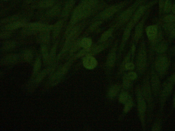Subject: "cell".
Returning a JSON list of instances; mask_svg holds the SVG:
<instances>
[{"label":"cell","instance_id":"cell-21","mask_svg":"<svg viewBox=\"0 0 175 131\" xmlns=\"http://www.w3.org/2000/svg\"><path fill=\"white\" fill-rule=\"evenodd\" d=\"M18 17L17 16L14 15L13 16H11L3 19L2 20H1V24H5L6 25L9 23H11L12 22L19 20V19H18Z\"/></svg>","mask_w":175,"mask_h":131},{"label":"cell","instance_id":"cell-6","mask_svg":"<svg viewBox=\"0 0 175 131\" xmlns=\"http://www.w3.org/2000/svg\"><path fill=\"white\" fill-rule=\"evenodd\" d=\"M147 54L145 48L140 51L138 57L137 66L139 72L142 74L145 72L147 66Z\"/></svg>","mask_w":175,"mask_h":131},{"label":"cell","instance_id":"cell-16","mask_svg":"<svg viewBox=\"0 0 175 131\" xmlns=\"http://www.w3.org/2000/svg\"><path fill=\"white\" fill-rule=\"evenodd\" d=\"M161 116L158 115L156 119L152 126V131H161L162 129V120Z\"/></svg>","mask_w":175,"mask_h":131},{"label":"cell","instance_id":"cell-2","mask_svg":"<svg viewBox=\"0 0 175 131\" xmlns=\"http://www.w3.org/2000/svg\"><path fill=\"white\" fill-rule=\"evenodd\" d=\"M169 57L165 54L158 55L152 64L156 72L161 79L167 74L170 65Z\"/></svg>","mask_w":175,"mask_h":131},{"label":"cell","instance_id":"cell-3","mask_svg":"<svg viewBox=\"0 0 175 131\" xmlns=\"http://www.w3.org/2000/svg\"><path fill=\"white\" fill-rule=\"evenodd\" d=\"M174 85L166 81L162 85L161 91L159 96V115L161 116L163 112L165 104L172 92Z\"/></svg>","mask_w":175,"mask_h":131},{"label":"cell","instance_id":"cell-29","mask_svg":"<svg viewBox=\"0 0 175 131\" xmlns=\"http://www.w3.org/2000/svg\"><path fill=\"white\" fill-rule=\"evenodd\" d=\"M125 78L130 80H133L136 79L137 78V75L135 73L131 72L128 73L126 75Z\"/></svg>","mask_w":175,"mask_h":131},{"label":"cell","instance_id":"cell-17","mask_svg":"<svg viewBox=\"0 0 175 131\" xmlns=\"http://www.w3.org/2000/svg\"><path fill=\"white\" fill-rule=\"evenodd\" d=\"M55 2V0H41L39 6L41 8H46L52 7Z\"/></svg>","mask_w":175,"mask_h":131},{"label":"cell","instance_id":"cell-5","mask_svg":"<svg viewBox=\"0 0 175 131\" xmlns=\"http://www.w3.org/2000/svg\"><path fill=\"white\" fill-rule=\"evenodd\" d=\"M137 97L138 109L140 119L142 126L144 129H145V117L146 113L147 110V104L142 95L141 90L140 88L138 89L137 92Z\"/></svg>","mask_w":175,"mask_h":131},{"label":"cell","instance_id":"cell-20","mask_svg":"<svg viewBox=\"0 0 175 131\" xmlns=\"http://www.w3.org/2000/svg\"><path fill=\"white\" fill-rule=\"evenodd\" d=\"M164 23H171L175 22V15L169 14L165 15L162 19Z\"/></svg>","mask_w":175,"mask_h":131},{"label":"cell","instance_id":"cell-32","mask_svg":"<svg viewBox=\"0 0 175 131\" xmlns=\"http://www.w3.org/2000/svg\"><path fill=\"white\" fill-rule=\"evenodd\" d=\"M174 85H175V72L173 73L168 78L167 80Z\"/></svg>","mask_w":175,"mask_h":131},{"label":"cell","instance_id":"cell-12","mask_svg":"<svg viewBox=\"0 0 175 131\" xmlns=\"http://www.w3.org/2000/svg\"><path fill=\"white\" fill-rule=\"evenodd\" d=\"M64 22L63 20H60L57 22L53 25L52 28V37L54 39L58 37L62 30Z\"/></svg>","mask_w":175,"mask_h":131},{"label":"cell","instance_id":"cell-30","mask_svg":"<svg viewBox=\"0 0 175 131\" xmlns=\"http://www.w3.org/2000/svg\"><path fill=\"white\" fill-rule=\"evenodd\" d=\"M165 0H158L159 5V14L160 15L163 12L164 5Z\"/></svg>","mask_w":175,"mask_h":131},{"label":"cell","instance_id":"cell-24","mask_svg":"<svg viewBox=\"0 0 175 131\" xmlns=\"http://www.w3.org/2000/svg\"><path fill=\"white\" fill-rule=\"evenodd\" d=\"M119 100L121 103H127L128 102L131 100V99L129 95L127 93L124 92L120 95Z\"/></svg>","mask_w":175,"mask_h":131},{"label":"cell","instance_id":"cell-34","mask_svg":"<svg viewBox=\"0 0 175 131\" xmlns=\"http://www.w3.org/2000/svg\"><path fill=\"white\" fill-rule=\"evenodd\" d=\"M168 34L170 39H175V27Z\"/></svg>","mask_w":175,"mask_h":131},{"label":"cell","instance_id":"cell-13","mask_svg":"<svg viewBox=\"0 0 175 131\" xmlns=\"http://www.w3.org/2000/svg\"><path fill=\"white\" fill-rule=\"evenodd\" d=\"M50 39L49 31L41 32L38 36V41L39 42L42 44H46L49 42Z\"/></svg>","mask_w":175,"mask_h":131},{"label":"cell","instance_id":"cell-14","mask_svg":"<svg viewBox=\"0 0 175 131\" xmlns=\"http://www.w3.org/2000/svg\"><path fill=\"white\" fill-rule=\"evenodd\" d=\"M61 11L60 5H56L51 8L47 13V15L49 18H53L58 16Z\"/></svg>","mask_w":175,"mask_h":131},{"label":"cell","instance_id":"cell-7","mask_svg":"<svg viewBox=\"0 0 175 131\" xmlns=\"http://www.w3.org/2000/svg\"><path fill=\"white\" fill-rule=\"evenodd\" d=\"M26 26L34 33L37 32L49 31L52 30L53 25L40 23L33 22L28 24Z\"/></svg>","mask_w":175,"mask_h":131},{"label":"cell","instance_id":"cell-31","mask_svg":"<svg viewBox=\"0 0 175 131\" xmlns=\"http://www.w3.org/2000/svg\"><path fill=\"white\" fill-rule=\"evenodd\" d=\"M132 105L133 103L132 100H130L125 105V108H124V110H125V112H128L132 107Z\"/></svg>","mask_w":175,"mask_h":131},{"label":"cell","instance_id":"cell-36","mask_svg":"<svg viewBox=\"0 0 175 131\" xmlns=\"http://www.w3.org/2000/svg\"><path fill=\"white\" fill-rule=\"evenodd\" d=\"M171 11H172L173 14L175 15V4L173 5Z\"/></svg>","mask_w":175,"mask_h":131},{"label":"cell","instance_id":"cell-28","mask_svg":"<svg viewBox=\"0 0 175 131\" xmlns=\"http://www.w3.org/2000/svg\"><path fill=\"white\" fill-rule=\"evenodd\" d=\"M2 32L1 33V39H6L10 37L11 35L10 31Z\"/></svg>","mask_w":175,"mask_h":131},{"label":"cell","instance_id":"cell-15","mask_svg":"<svg viewBox=\"0 0 175 131\" xmlns=\"http://www.w3.org/2000/svg\"><path fill=\"white\" fill-rule=\"evenodd\" d=\"M74 4V0H69L67 2L62 12V15L63 17H66L68 15Z\"/></svg>","mask_w":175,"mask_h":131},{"label":"cell","instance_id":"cell-18","mask_svg":"<svg viewBox=\"0 0 175 131\" xmlns=\"http://www.w3.org/2000/svg\"><path fill=\"white\" fill-rule=\"evenodd\" d=\"M2 47L3 50H10L14 49L15 47V43L14 41H8L2 44Z\"/></svg>","mask_w":175,"mask_h":131},{"label":"cell","instance_id":"cell-9","mask_svg":"<svg viewBox=\"0 0 175 131\" xmlns=\"http://www.w3.org/2000/svg\"><path fill=\"white\" fill-rule=\"evenodd\" d=\"M26 25L24 21L18 20L5 25L4 28L6 31H11L24 27Z\"/></svg>","mask_w":175,"mask_h":131},{"label":"cell","instance_id":"cell-27","mask_svg":"<svg viewBox=\"0 0 175 131\" xmlns=\"http://www.w3.org/2000/svg\"><path fill=\"white\" fill-rule=\"evenodd\" d=\"M23 56L24 59L28 61L32 58L33 54L30 50H27L24 51Z\"/></svg>","mask_w":175,"mask_h":131},{"label":"cell","instance_id":"cell-19","mask_svg":"<svg viewBox=\"0 0 175 131\" xmlns=\"http://www.w3.org/2000/svg\"><path fill=\"white\" fill-rule=\"evenodd\" d=\"M172 6L171 0H165L164 5L163 12L165 14L169 13L171 11Z\"/></svg>","mask_w":175,"mask_h":131},{"label":"cell","instance_id":"cell-38","mask_svg":"<svg viewBox=\"0 0 175 131\" xmlns=\"http://www.w3.org/2000/svg\"><path fill=\"white\" fill-rule=\"evenodd\" d=\"M26 1L27 2L30 3L35 1V0H26Z\"/></svg>","mask_w":175,"mask_h":131},{"label":"cell","instance_id":"cell-8","mask_svg":"<svg viewBox=\"0 0 175 131\" xmlns=\"http://www.w3.org/2000/svg\"><path fill=\"white\" fill-rule=\"evenodd\" d=\"M146 31L148 39L151 43L157 38L160 30L157 25H152L148 27Z\"/></svg>","mask_w":175,"mask_h":131},{"label":"cell","instance_id":"cell-39","mask_svg":"<svg viewBox=\"0 0 175 131\" xmlns=\"http://www.w3.org/2000/svg\"><path fill=\"white\" fill-rule=\"evenodd\" d=\"M4 1H7V0H4Z\"/></svg>","mask_w":175,"mask_h":131},{"label":"cell","instance_id":"cell-40","mask_svg":"<svg viewBox=\"0 0 175 131\" xmlns=\"http://www.w3.org/2000/svg\"></svg>","mask_w":175,"mask_h":131},{"label":"cell","instance_id":"cell-35","mask_svg":"<svg viewBox=\"0 0 175 131\" xmlns=\"http://www.w3.org/2000/svg\"><path fill=\"white\" fill-rule=\"evenodd\" d=\"M170 53L172 56H175V45L171 48Z\"/></svg>","mask_w":175,"mask_h":131},{"label":"cell","instance_id":"cell-23","mask_svg":"<svg viewBox=\"0 0 175 131\" xmlns=\"http://www.w3.org/2000/svg\"><path fill=\"white\" fill-rule=\"evenodd\" d=\"M81 46L85 49H87L91 46L92 44V41L90 38H85L81 41Z\"/></svg>","mask_w":175,"mask_h":131},{"label":"cell","instance_id":"cell-22","mask_svg":"<svg viewBox=\"0 0 175 131\" xmlns=\"http://www.w3.org/2000/svg\"><path fill=\"white\" fill-rule=\"evenodd\" d=\"M162 27L164 30L169 34L173 29L175 27V22L171 23H164L162 25Z\"/></svg>","mask_w":175,"mask_h":131},{"label":"cell","instance_id":"cell-10","mask_svg":"<svg viewBox=\"0 0 175 131\" xmlns=\"http://www.w3.org/2000/svg\"><path fill=\"white\" fill-rule=\"evenodd\" d=\"M168 44L167 41L162 40L155 47L154 52L158 55L165 54L168 49Z\"/></svg>","mask_w":175,"mask_h":131},{"label":"cell","instance_id":"cell-1","mask_svg":"<svg viewBox=\"0 0 175 131\" xmlns=\"http://www.w3.org/2000/svg\"><path fill=\"white\" fill-rule=\"evenodd\" d=\"M142 93L147 104L149 120H152L155 107V99L152 91L149 73L146 75L143 82Z\"/></svg>","mask_w":175,"mask_h":131},{"label":"cell","instance_id":"cell-25","mask_svg":"<svg viewBox=\"0 0 175 131\" xmlns=\"http://www.w3.org/2000/svg\"><path fill=\"white\" fill-rule=\"evenodd\" d=\"M41 53L44 57L45 59H47L49 57L48 49L46 44H42L41 47Z\"/></svg>","mask_w":175,"mask_h":131},{"label":"cell","instance_id":"cell-4","mask_svg":"<svg viewBox=\"0 0 175 131\" xmlns=\"http://www.w3.org/2000/svg\"><path fill=\"white\" fill-rule=\"evenodd\" d=\"M150 82L152 93L155 100L158 98L162 88L160 78L156 72L152 65L151 71L149 74Z\"/></svg>","mask_w":175,"mask_h":131},{"label":"cell","instance_id":"cell-37","mask_svg":"<svg viewBox=\"0 0 175 131\" xmlns=\"http://www.w3.org/2000/svg\"><path fill=\"white\" fill-rule=\"evenodd\" d=\"M173 106L174 108H175V93L174 95L173 100Z\"/></svg>","mask_w":175,"mask_h":131},{"label":"cell","instance_id":"cell-11","mask_svg":"<svg viewBox=\"0 0 175 131\" xmlns=\"http://www.w3.org/2000/svg\"><path fill=\"white\" fill-rule=\"evenodd\" d=\"M83 65L86 68L91 70L94 69L97 66V62L94 57L89 56L85 59Z\"/></svg>","mask_w":175,"mask_h":131},{"label":"cell","instance_id":"cell-33","mask_svg":"<svg viewBox=\"0 0 175 131\" xmlns=\"http://www.w3.org/2000/svg\"><path fill=\"white\" fill-rule=\"evenodd\" d=\"M125 67L128 70H132L135 68V66L132 63H128L126 64Z\"/></svg>","mask_w":175,"mask_h":131},{"label":"cell","instance_id":"cell-26","mask_svg":"<svg viewBox=\"0 0 175 131\" xmlns=\"http://www.w3.org/2000/svg\"><path fill=\"white\" fill-rule=\"evenodd\" d=\"M119 90L118 86L115 85L110 89L109 92V95L110 97L112 98L115 96Z\"/></svg>","mask_w":175,"mask_h":131}]
</instances>
